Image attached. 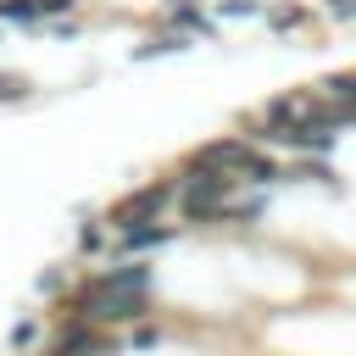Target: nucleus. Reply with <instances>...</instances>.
Segmentation results:
<instances>
[{"mask_svg": "<svg viewBox=\"0 0 356 356\" xmlns=\"http://www.w3.org/2000/svg\"><path fill=\"white\" fill-rule=\"evenodd\" d=\"M222 17H256V0H228Z\"/></svg>", "mask_w": 356, "mask_h": 356, "instance_id": "nucleus-10", "label": "nucleus"}, {"mask_svg": "<svg viewBox=\"0 0 356 356\" xmlns=\"http://www.w3.org/2000/svg\"><path fill=\"white\" fill-rule=\"evenodd\" d=\"M167 200H172V189L167 184H145V189H134L128 200H117L111 206V234H122V228H145V222H161V211H167Z\"/></svg>", "mask_w": 356, "mask_h": 356, "instance_id": "nucleus-4", "label": "nucleus"}, {"mask_svg": "<svg viewBox=\"0 0 356 356\" xmlns=\"http://www.w3.org/2000/svg\"><path fill=\"white\" fill-rule=\"evenodd\" d=\"M67 6H72V0H39V11H44V17H56V11H67Z\"/></svg>", "mask_w": 356, "mask_h": 356, "instance_id": "nucleus-12", "label": "nucleus"}, {"mask_svg": "<svg viewBox=\"0 0 356 356\" xmlns=\"http://www.w3.org/2000/svg\"><path fill=\"white\" fill-rule=\"evenodd\" d=\"M0 17H6V22H33V17H44V11H39V0H0Z\"/></svg>", "mask_w": 356, "mask_h": 356, "instance_id": "nucleus-8", "label": "nucleus"}, {"mask_svg": "<svg viewBox=\"0 0 356 356\" xmlns=\"http://www.w3.org/2000/svg\"><path fill=\"white\" fill-rule=\"evenodd\" d=\"M50 356H117V350H111V339H106V328H100V323H89V317H78V312H72V323H61V334H56Z\"/></svg>", "mask_w": 356, "mask_h": 356, "instance_id": "nucleus-5", "label": "nucleus"}, {"mask_svg": "<svg viewBox=\"0 0 356 356\" xmlns=\"http://www.w3.org/2000/svg\"><path fill=\"white\" fill-rule=\"evenodd\" d=\"M195 167H211V172H228L234 184H256V189H267V184H278V178H289L278 161H267L250 139H217V145H206L200 156H195Z\"/></svg>", "mask_w": 356, "mask_h": 356, "instance_id": "nucleus-1", "label": "nucleus"}, {"mask_svg": "<svg viewBox=\"0 0 356 356\" xmlns=\"http://www.w3.org/2000/svg\"><path fill=\"white\" fill-rule=\"evenodd\" d=\"M228 200H234V178L228 172H211V167H195V178H184V189H178V206H184L189 222L228 217Z\"/></svg>", "mask_w": 356, "mask_h": 356, "instance_id": "nucleus-2", "label": "nucleus"}, {"mask_svg": "<svg viewBox=\"0 0 356 356\" xmlns=\"http://www.w3.org/2000/svg\"><path fill=\"white\" fill-rule=\"evenodd\" d=\"M323 89H328V100H334V106L356 122V72H339V78H328Z\"/></svg>", "mask_w": 356, "mask_h": 356, "instance_id": "nucleus-7", "label": "nucleus"}, {"mask_svg": "<svg viewBox=\"0 0 356 356\" xmlns=\"http://www.w3.org/2000/svg\"><path fill=\"white\" fill-rule=\"evenodd\" d=\"M11 345L28 350V345H33V323H17V328H11Z\"/></svg>", "mask_w": 356, "mask_h": 356, "instance_id": "nucleus-11", "label": "nucleus"}, {"mask_svg": "<svg viewBox=\"0 0 356 356\" xmlns=\"http://www.w3.org/2000/svg\"><path fill=\"white\" fill-rule=\"evenodd\" d=\"M167 239H172V234L156 228V222H145V228H122V234H117L122 256H145V250H156V245H167Z\"/></svg>", "mask_w": 356, "mask_h": 356, "instance_id": "nucleus-6", "label": "nucleus"}, {"mask_svg": "<svg viewBox=\"0 0 356 356\" xmlns=\"http://www.w3.org/2000/svg\"><path fill=\"white\" fill-rule=\"evenodd\" d=\"M189 39H150V44H139V56H172V50H184Z\"/></svg>", "mask_w": 356, "mask_h": 356, "instance_id": "nucleus-9", "label": "nucleus"}, {"mask_svg": "<svg viewBox=\"0 0 356 356\" xmlns=\"http://www.w3.org/2000/svg\"><path fill=\"white\" fill-rule=\"evenodd\" d=\"M139 312H145V300L128 295V289H117L106 273H100L95 284L78 289V317H89V323H100V328H111V323H134Z\"/></svg>", "mask_w": 356, "mask_h": 356, "instance_id": "nucleus-3", "label": "nucleus"}]
</instances>
